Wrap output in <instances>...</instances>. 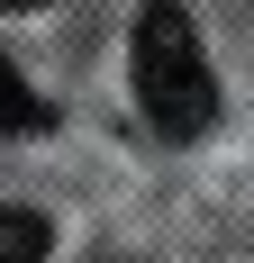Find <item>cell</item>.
<instances>
[{
  "mask_svg": "<svg viewBox=\"0 0 254 263\" xmlns=\"http://www.w3.org/2000/svg\"><path fill=\"white\" fill-rule=\"evenodd\" d=\"M127 82H136V109H146L164 136H209L218 118V73H209V46L182 0H146L136 27H127Z\"/></svg>",
  "mask_w": 254,
  "mask_h": 263,
  "instance_id": "obj_1",
  "label": "cell"
},
{
  "mask_svg": "<svg viewBox=\"0 0 254 263\" xmlns=\"http://www.w3.org/2000/svg\"><path fill=\"white\" fill-rule=\"evenodd\" d=\"M0 9H46V0H0Z\"/></svg>",
  "mask_w": 254,
  "mask_h": 263,
  "instance_id": "obj_4",
  "label": "cell"
},
{
  "mask_svg": "<svg viewBox=\"0 0 254 263\" xmlns=\"http://www.w3.org/2000/svg\"><path fill=\"white\" fill-rule=\"evenodd\" d=\"M46 218L37 209H9V200H0V263H46Z\"/></svg>",
  "mask_w": 254,
  "mask_h": 263,
  "instance_id": "obj_3",
  "label": "cell"
},
{
  "mask_svg": "<svg viewBox=\"0 0 254 263\" xmlns=\"http://www.w3.org/2000/svg\"><path fill=\"white\" fill-rule=\"evenodd\" d=\"M9 136H46V100H37V91L9 73V54H0V145H9Z\"/></svg>",
  "mask_w": 254,
  "mask_h": 263,
  "instance_id": "obj_2",
  "label": "cell"
}]
</instances>
